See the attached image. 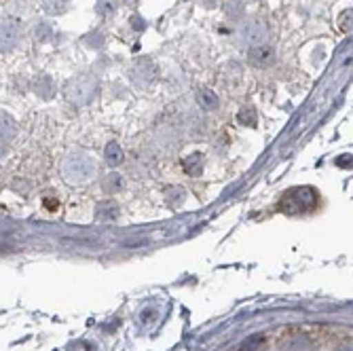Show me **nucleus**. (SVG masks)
<instances>
[{
  "instance_id": "nucleus-1",
  "label": "nucleus",
  "mask_w": 353,
  "mask_h": 351,
  "mask_svg": "<svg viewBox=\"0 0 353 351\" xmlns=\"http://www.w3.org/2000/svg\"><path fill=\"white\" fill-rule=\"evenodd\" d=\"M93 174H95V163L85 152H72L61 163V176L68 184H85L93 178Z\"/></svg>"
},
{
  "instance_id": "nucleus-2",
  "label": "nucleus",
  "mask_w": 353,
  "mask_h": 351,
  "mask_svg": "<svg viewBox=\"0 0 353 351\" xmlns=\"http://www.w3.org/2000/svg\"><path fill=\"white\" fill-rule=\"evenodd\" d=\"M317 203V190L311 186H296L285 190L281 201H279V210L281 212H307Z\"/></svg>"
},
{
  "instance_id": "nucleus-3",
  "label": "nucleus",
  "mask_w": 353,
  "mask_h": 351,
  "mask_svg": "<svg viewBox=\"0 0 353 351\" xmlns=\"http://www.w3.org/2000/svg\"><path fill=\"white\" fill-rule=\"evenodd\" d=\"M95 91H98V79L93 74H79L72 81H68L66 98L77 106H85L93 100Z\"/></svg>"
},
{
  "instance_id": "nucleus-4",
  "label": "nucleus",
  "mask_w": 353,
  "mask_h": 351,
  "mask_svg": "<svg viewBox=\"0 0 353 351\" xmlns=\"http://www.w3.org/2000/svg\"><path fill=\"white\" fill-rule=\"evenodd\" d=\"M239 39L245 47L254 49V47H263L269 39L267 26L261 19H248L245 23H241L239 28Z\"/></svg>"
},
{
  "instance_id": "nucleus-5",
  "label": "nucleus",
  "mask_w": 353,
  "mask_h": 351,
  "mask_svg": "<svg viewBox=\"0 0 353 351\" xmlns=\"http://www.w3.org/2000/svg\"><path fill=\"white\" fill-rule=\"evenodd\" d=\"M19 41V23L13 17L3 19V51H11Z\"/></svg>"
},
{
  "instance_id": "nucleus-6",
  "label": "nucleus",
  "mask_w": 353,
  "mask_h": 351,
  "mask_svg": "<svg viewBox=\"0 0 353 351\" xmlns=\"http://www.w3.org/2000/svg\"><path fill=\"white\" fill-rule=\"evenodd\" d=\"M182 166H184V172H186V174H190V176H199V174L203 172L205 159H203V154H199V152H192V154H188V157L184 159Z\"/></svg>"
},
{
  "instance_id": "nucleus-7",
  "label": "nucleus",
  "mask_w": 353,
  "mask_h": 351,
  "mask_svg": "<svg viewBox=\"0 0 353 351\" xmlns=\"http://www.w3.org/2000/svg\"><path fill=\"white\" fill-rule=\"evenodd\" d=\"M271 59H273V51L267 45L250 49V61L254 63V66H267Z\"/></svg>"
},
{
  "instance_id": "nucleus-8",
  "label": "nucleus",
  "mask_w": 353,
  "mask_h": 351,
  "mask_svg": "<svg viewBox=\"0 0 353 351\" xmlns=\"http://www.w3.org/2000/svg\"><path fill=\"white\" fill-rule=\"evenodd\" d=\"M197 102H199V106L205 108V110H216L218 104H220L218 95H216L214 91H210V89H201V91L197 93Z\"/></svg>"
},
{
  "instance_id": "nucleus-9",
  "label": "nucleus",
  "mask_w": 353,
  "mask_h": 351,
  "mask_svg": "<svg viewBox=\"0 0 353 351\" xmlns=\"http://www.w3.org/2000/svg\"><path fill=\"white\" fill-rule=\"evenodd\" d=\"M104 154H106V163L112 166V168L119 166V163L123 161V148L119 146V142H110V144L106 146Z\"/></svg>"
},
{
  "instance_id": "nucleus-10",
  "label": "nucleus",
  "mask_w": 353,
  "mask_h": 351,
  "mask_svg": "<svg viewBox=\"0 0 353 351\" xmlns=\"http://www.w3.org/2000/svg\"><path fill=\"white\" fill-rule=\"evenodd\" d=\"M123 176H119V174H108L106 178H104V190L106 193H119V190L123 188Z\"/></svg>"
},
{
  "instance_id": "nucleus-11",
  "label": "nucleus",
  "mask_w": 353,
  "mask_h": 351,
  "mask_svg": "<svg viewBox=\"0 0 353 351\" xmlns=\"http://www.w3.org/2000/svg\"><path fill=\"white\" fill-rule=\"evenodd\" d=\"M98 216H100V218H106V220L117 218V216H119L117 203H100V205H98Z\"/></svg>"
},
{
  "instance_id": "nucleus-12",
  "label": "nucleus",
  "mask_w": 353,
  "mask_h": 351,
  "mask_svg": "<svg viewBox=\"0 0 353 351\" xmlns=\"http://www.w3.org/2000/svg\"><path fill=\"white\" fill-rule=\"evenodd\" d=\"M224 11H227V15L231 19H237V17H241L243 7H239V0H227V3H224Z\"/></svg>"
},
{
  "instance_id": "nucleus-13",
  "label": "nucleus",
  "mask_w": 353,
  "mask_h": 351,
  "mask_svg": "<svg viewBox=\"0 0 353 351\" xmlns=\"http://www.w3.org/2000/svg\"><path fill=\"white\" fill-rule=\"evenodd\" d=\"M237 119H239V123H241V125L254 127V125H256V110L248 106V108H243V110L239 112V117H237Z\"/></svg>"
},
{
  "instance_id": "nucleus-14",
  "label": "nucleus",
  "mask_w": 353,
  "mask_h": 351,
  "mask_svg": "<svg viewBox=\"0 0 353 351\" xmlns=\"http://www.w3.org/2000/svg\"><path fill=\"white\" fill-rule=\"evenodd\" d=\"M68 0H45V7L49 13H61L63 9H66Z\"/></svg>"
}]
</instances>
